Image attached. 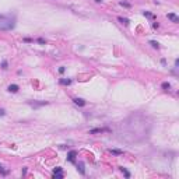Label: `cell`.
<instances>
[{
    "label": "cell",
    "instance_id": "6da1fadb",
    "mask_svg": "<svg viewBox=\"0 0 179 179\" xmlns=\"http://www.w3.org/2000/svg\"><path fill=\"white\" fill-rule=\"evenodd\" d=\"M137 118H139V115H136V116L133 115L127 122H125V127H126L127 130L120 133V137H122V139L126 140L127 136H132V139H130L129 141H139V140H141V139H144V137L147 136L148 129L146 127V126H147L146 119H141L139 122Z\"/></svg>",
    "mask_w": 179,
    "mask_h": 179
},
{
    "label": "cell",
    "instance_id": "7a4b0ae2",
    "mask_svg": "<svg viewBox=\"0 0 179 179\" xmlns=\"http://www.w3.org/2000/svg\"><path fill=\"white\" fill-rule=\"evenodd\" d=\"M14 21L13 20H6V18H3V21L0 22V30H11V28H14Z\"/></svg>",
    "mask_w": 179,
    "mask_h": 179
},
{
    "label": "cell",
    "instance_id": "3957f363",
    "mask_svg": "<svg viewBox=\"0 0 179 179\" xmlns=\"http://www.w3.org/2000/svg\"><path fill=\"white\" fill-rule=\"evenodd\" d=\"M76 157H77V152H76V151H70V152L67 154V160H69L70 162H73V164L76 162Z\"/></svg>",
    "mask_w": 179,
    "mask_h": 179
},
{
    "label": "cell",
    "instance_id": "277c9868",
    "mask_svg": "<svg viewBox=\"0 0 179 179\" xmlns=\"http://www.w3.org/2000/svg\"><path fill=\"white\" fill-rule=\"evenodd\" d=\"M104 132H109V129H105V127H98V129H92V130H90V134L104 133Z\"/></svg>",
    "mask_w": 179,
    "mask_h": 179
},
{
    "label": "cell",
    "instance_id": "5b68a950",
    "mask_svg": "<svg viewBox=\"0 0 179 179\" xmlns=\"http://www.w3.org/2000/svg\"><path fill=\"white\" fill-rule=\"evenodd\" d=\"M168 18H169L172 22H175V24H178L179 22V17L176 14H174V13H169V14H168Z\"/></svg>",
    "mask_w": 179,
    "mask_h": 179
},
{
    "label": "cell",
    "instance_id": "8992f818",
    "mask_svg": "<svg viewBox=\"0 0 179 179\" xmlns=\"http://www.w3.org/2000/svg\"><path fill=\"white\" fill-rule=\"evenodd\" d=\"M73 101H74V104L78 105V106H84V105H85V101H84V99H81V98H74Z\"/></svg>",
    "mask_w": 179,
    "mask_h": 179
},
{
    "label": "cell",
    "instance_id": "52a82bcc",
    "mask_svg": "<svg viewBox=\"0 0 179 179\" xmlns=\"http://www.w3.org/2000/svg\"><path fill=\"white\" fill-rule=\"evenodd\" d=\"M77 169L80 171V174H81V175H84V174H85V169H84V164H83V162H78V164H77Z\"/></svg>",
    "mask_w": 179,
    "mask_h": 179
},
{
    "label": "cell",
    "instance_id": "ba28073f",
    "mask_svg": "<svg viewBox=\"0 0 179 179\" xmlns=\"http://www.w3.org/2000/svg\"><path fill=\"white\" fill-rule=\"evenodd\" d=\"M31 106H34V108H36V106H42V105H48L46 101H42V102H30Z\"/></svg>",
    "mask_w": 179,
    "mask_h": 179
},
{
    "label": "cell",
    "instance_id": "9c48e42d",
    "mask_svg": "<svg viewBox=\"0 0 179 179\" xmlns=\"http://www.w3.org/2000/svg\"><path fill=\"white\" fill-rule=\"evenodd\" d=\"M9 91H10V92H17V91H18V85H17V84H10V85H9Z\"/></svg>",
    "mask_w": 179,
    "mask_h": 179
},
{
    "label": "cell",
    "instance_id": "30bf717a",
    "mask_svg": "<svg viewBox=\"0 0 179 179\" xmlns=\"http://www.w3.org/2000/svg\"><path fill=\"white\" fill-rule=\"evenodd\" d=\"M109 151H111L112 154H115V155H122V154H123V151H122V150H116V148H111Z\"/></svg>",
    "mask_w": 179,
    "mask_h": 179
},
{
    "label": "cell",
    "instance_id": "8fae6325",
    "mask_svg": "<svg viewBox=\"0 0 179 179\" xmlns=\"http://www.w3.org/2000/svg\"><path fill=\"white\" fill-rule=\"evenodd\" d=\"M120 171H122V172L125 174V176H126V178H130V172H129V171H127L126 168H123V166H122V168H120Z\"/></svg>",
    "mask_w": 179,
    "mask_h": 179
},
{
    "label": "cell",
    "instance_id": "7c38bea8",
    "mask_svg": "<svg viewBox=\"0 0 179 179\" xmlns=\"http://www.w3.org/2000/svg\"><path fill=\"white\" fill-rule=\"evenodd\" d=\"M72 83V80H66V78H62L60 80V84H63V85H69Z\"/></svg>",
    "mask_w": 179,
    "mask_h": 179
},
{
    "label": "cell",
    "instance_id": "4fadbf2b",
    "mask_svg": "<svg viewBox=\"0 0 179 179\" xmlns=\"http://www.w3.org/2000/svg\"><path fill=\"white\" fill-rule=\"evenodd\" d=\"M53 178L62 179V178H63V174H62V172H53Z\"/></svg>",
    "mask_w": 179,
    "mask_h": 179
},
{
    "label": "cell",
    "instance_id": "5bb4252c",
    "mask_svg": "<svg viewBox=\"0 0 179 179\" xmlns=\"http://www.w3.org/2000/svg\"><path fill=\"white\" fill-rule=\"evenodd\" d=\"M118 20H119V21L122 22V24H125V25H127V24H129V20H127V18H123V17H119Z\"/></svg>",
    "mask_w": 179,
    "mask_h": 179
},
{
    "label": "cell",
    "instance_id": "9a60e30c",
    "mask_svg": "<svg viewBox=\"0 0 179 179\" xmlns=\"http://www.w3.org/2000/svg\"><path fill=\"white\" fill-rule=\"evenodd\" d=\"M162 88H164L165 91H168V90L171 88V84H169V83H162Z\"/></svg>",
    "mask_w": 179,
    "mask_h": 179
},
{
    "label": "cell",
    "instance_id": "2e32d148",
    "mask_svg": "<svg viewBox=\"0 0 179 179\" xmlns=\"http://www.w3.org/2000/svg\"><path fill=\"white\" fill-rule=\"evenodd\" d=\"M1 69H3V70H6V69H7V62H6V60H3V62H1Z\"/></svg>",
    "mask_w": 179,
    "mask_h": 179
},
{
    "label": "cell",
    "instance_id": "e0dca14e",
    "mask_svg": "<svg viewBox=\"0 0 179 179\" xmlns=\"http://www.w3.org/2000/svg\"><path fill=\"white\" fill-rule=\"evenodd\" d=\"M150 45H152V46H154V48H157V49H158V48H160V45L157 44V42H155V41H150Z\"/></svg>",
    "mask_w": 179,
    "mask_h": 179
},
{
    "label": "cell",
    "instance_id": "ac0fdd59",
    "mask_svg": "<svg viewBox=\"0 0 179 179\" xmlns=\"http://www.w3.org/2000/svg\"><path fill=\"white\" fill-rule=\"evenodd\" d=\"M143 14L146 15V17H148V18H154V15L151 14V13H148V11H144V13H143Z\"/></svg>",
    "mask_w": 179,
    "mask_h": 179
},
{
    "label": "cell",
    "instance_id": "d6986e66",
    "mask_svg": "<svg viewBox=\"0 0 179 179\" xmlns=\"http://www.w3.org/2000/svg\"><path fill=\"white\" fill-rule=\"evenodd\" d=\"M120 6H125V7H130V4H129V3H126V1H120Z\"/></svg>",
    "mask_w": 179,
    "mask_h": 179
},
{
    "label": "cell",
    "instance_id": "ffe728a7",
    "mask_svg": "<svg viewBox=\"0 0 179 179\" xmlns=\"http://www.w3.org/2000/svg\"><path fill=\"white\" fill-rule=\"evenodd\" d=\"M38 42H39V44H42V45L46 44V41H45L44 38H38Z\"/></svg>",
    "mask_w": 179,
    "mask_h": 179
},
{
    "label": "cell",
    "instance_id": "44dd1931",
    "mask_svg": "<svg viewBox=\"0 0 179 179\" xmlns=\"http://www.w3.org/2000/svg\"><path fill=\"white\" fill-rule=\"evenodd\" d=\"M0 174H3V175H6V174H7V171H4L1 165H0Z\"/></svg>",
    "mask_w": 179,
    "mask_h": 179
},
{
    "label": "cell",
    "instance_id": "7402d4cb",
    "mask_svg": "<svg viewBox=\"0 0 179 179\" xmlns=\"http://www.w3.org/2000/svg\"><path fill=\"white\" fill-rule=\"evenodd\" d=\"M53 172H62V168H60V166L55 168V169H53Z\"/></svg>",
    "mask_w": 179,
    "mask_h": 179
},
{
    "label": "cell",
    "instance_id": "603a6c76",
    "mask_svg": "<svg viewBox=\"0 0 179 179\" xmlns=\"http://www.w3.org/2000/svg\"><path fill=\"white\" fill-rule=\"evenodd\" d=\"M24 42H32V39L31 38H24Z\"/></svg>",
    "mask_w": 179,
    "mask_h": 179
},
{
    "label": "cell",
    "instance_id": "cb8c5ba5",
    "mask_svg": "<svg viewBox=\"0 0 179 179\" xmlns=\"http://www.w3.org/2000/svg\"><path fill=\"white\" fill-rule=\"evenodd\" d=\"M64 70H66L64 67H60V69H59V73H64Z\"/></svg>",
    "mask_w": 179,
    "mask_h": 179
},
{
    "label": "cell",
    "instance_id": "d4e9b609",
    "mask_svg": "<svg viewBox=\"0 0 179 179\" xmlns=\"http://www.w3.org/2000/svg\"><path fill=\"white\" fill-rule=\"evenodd\" d=\"M3 115H4V111H3V109H0V116H3Z\"/></svg>",
    "mask_w": 179,
    "mask_h": 179
},
{
    "label": "cell",
    "instance_id": "484cf974",
    "mask_svg": "<svg viewBox=\"0 0 179 179\" xmlns=\"http://www.w3.org/2000/svg\"><path fill=\"white\" fill-rule=\"evenodd\" d=\"M95 1H97V3H101V1H102V0H95Z\"/></svg>",
    "mask_w": 179,
    "mask_h": 179
},
{
    "label": "cell",
    "instance_id": "4316f807",
    "mask_svg": "<svg viewBox=\"0 0 179 179\" xmlns=\"http://www.w3.org/2000/svg\"><path fill=\"white\" fill-rule=\"evenodd\" d=\"M0 18H3V15H0Z\"/></svg>",
    "mask_w": 179,
    "mask_h": 179
}]
</instances>
